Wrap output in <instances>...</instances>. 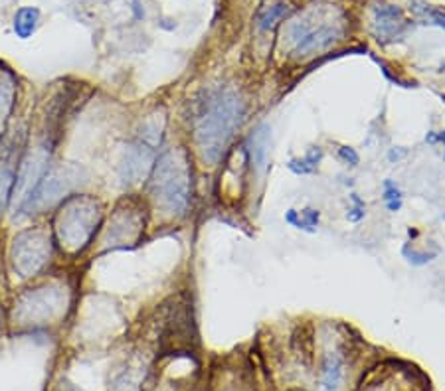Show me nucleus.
<instances>
[{"label": "nucleus", "mask_w": 445, "mask_h": 391, "mask_svg": "<svg viewBox=\"0 0 445 391\" xmlns=\"http://www.w3.org/2000/svg\"><path fill=\"white\" fill-rule=\"evenodd\" d=\"M52 257V235L42 227H30L12 239L10 263L20 279L38 275Z\"/></svg>", "instance_id": "obj_7"}, {"label": "nucleus", "mask_w": 445, "mask_h": 391, "mask_svg": "<svg viewBox=\"0 0 445 391\" xmlns=\"http://www.w3.org/2000/svg\"><path fill=\"white\" fill-rule=\"evenodd\" d=\"M246 119V101L232 88L208 91L194 117V143L202 160L214 167Z\"/></svg>", "instance_id": "obj_1"}, {"label": "nucleus", "mask_w": 445, "mask_h": 391, "mask_svg": "<svg viewBox=\"0 0 445 391\" xmlns=\"http://www.w3.org/2000/svg\"><path fill=\"white\" fill-rule=\"evenodd\" d=\"M267 137H269V127H267V125H261V127L257 128L256 133L249 137V143H251L249 152H251V158H254V162H256L257 168L266 167Z\"/></svg>", "instance_id": "obj_17"}, {"label": "nucleus", "mask_w": 445, "mask_h": 391, "mask_svg": "<svg viewBox=\"0 0 445 391\" xmlns=\"http://www.w3.org/2000/svg\"><path fill=\"white\" fill-rule=\"evenodd\" d=\"M408 235H410V237H417V231H415V229H408Z\"/></svg>", "instance_id": "obj_25"}, {"label": "nucleus", "mask_w": 445, "mask_h": 391, "mask_svg": "<svg viewBox=\"0 0 445 391\" xmlns=\"http://www.w3.org/2000/svg\"><path fill=\"white\" fill-rule=\"evenodd\" d=\"M16 97V83L8 71H0V133L10 115V109Z\"/></svg>", "instance_id": "obj_15"}, {"label": "nucleus", "mask_w": 445, "mask_h": 391, "mask_svg": "<svg viewBox=\"0 0 445 391\" xmlns=\"http://www.w3.org/2000/svg\"><path fill=\"white\" fill-rule=\"evenodd\" d=\"M405 155H408L405 150H390V152H388V158H390V160L394 162V160H400V158H404Z\"/></svg>", "instance_id": "obj_23"}, {"label": "nucleus", "mask_w": 445, "mask_h": 391, "mask_svg": "<svg viewBox=\"0 0 445 391\" xmlns=\"http://www.w3.org/2000/svg\"><path fill=\"white\" fill-rule=\"evenodd\" d=\"M287 225L295 227V229H301L305 234H315L316 227H319V222H321V212L315 210V207H305V210H287L285 215H283Z\"/></svg>", "instance_id": "obj_13"}, {"label": "nucleus", "mask_w": 445, "mask_h": 391, "mask_svg": "<svg viewBox=\"0 0 445 391\" xmlns=\"http://www.w3.org/2000/svg\"><path fill=\"white\" fill-rule=\"evenodd\" d=\"M343 373H345V362L343 356L338 352H328L323 362V373H321V383L323 391H336L343 382Z\"/></svg>", "instance_id": "obj_12"}, {"label": "nucleus", "mask_w": 445, "mask_h": 391, "mask_svg": "<svg viewBox=\"0 0 445 391\" xmlns=\"http://www.w3.org/2000/svg\"><path fill=\"white\" fill-rule=\"evenodd\" d=\"M338 158H340L345 164H348V167H358V164H360V155L356 152V148L346 147V145L338 148Z\"/></svg>", "instance_id": "obj_22"}, {"label": "nucleus", "mask_w": 445, "mask_h": 391, "mask_svg": "<svg viewBox=\"0 0 445 391\" xmlns=\"http://www.w3.org/2000/svg\"><path fill=\"white\" fill-rule=\"evenodd\" d=\"M287 14V6L283 4H275V6H269V10L261 12L259 18H257V26L261 30L273 28L277 24V20H281Z\"/></svg>", "instance_id": "obj_19"}, {"label": "nucleus", "mask_w": 445, "mask_h": 391, "mask_svg": "<svg viewBox=\"0 0 445 391\" xmlns=\"http://www.w3.org/2000/svg\"><path fill=\"white\" fill-rule=\"evenodd\" d=\"M69 304V291L64 284H46L20 296L14 304V323L40 326L58 320Z\"/></svg>", "instance_id": "obj_5"}, {"label": "nucleus", "mask_w": 445, "mask_h": 391, "mask_svg": "<svg viewBox=\"0 0 445 391\" xmlns=\"http://www.w3.org/2000/svg\"><path fill=\"white\" fill-rule=\"evenodd\" d=\"M444 160H445V152H444Z\"/></svg>", "instance_id": "obj_26"}, {"label": "nucleus", "mask_w": 445, "mask_h": 391, "mask_svg": "<svg viewBox=\"0 0 445 391\" xmlns=\"http://www.w3.org/2000/svg\"><path fill=\"white\" fill-rule=\"evenodd\" d=\"M160 131L162 127L155 121L147 123L135 138V143H131L127 147L123 160L119 164V178L125 186H135L153 172L155 160H157V147L160 145V137H162Z\"/></svg>", "instance_id": "obj_6"}, {"label": "nucleus", "mask_w": 445, "mask_h": 391, "mask_svg": "<svg viewBox=\"0 0 445 391\" xmlns=\"http://www.w3.org/2000/svg\"><path fill=\"white\" fill-rule=\"evenodd\" d=\"M437 143H444V147H445V131L437 133Z\"/></svg>", "instance_id": "obj_24"}, {"label": "nucleus", "mask_w": 445, "mask_h": 391, "mask_svg": "<svg viewBox=\"0 0 445 391\" xmlns=\"http://www.w3.org/2000/svg\"><path fill=\"white\" fill-rule=\"evenodd\" d=\"M382 200H384L388 212L398 214L402 210V205H404V192L400 190V186L396 184L394 180L388 178V180H384V184H382Z\"/></svg>", "instance_id": "obj_18"}, {"label": "nucleus", "mask_w": 445, "mask_h": 391, "mask_svg": "<svg viewBox=\"0 0 445 391\" xmlns=\"http://www.w3.org/2000/svg\"><path fill=\"white\" fill-rule=\"evenodd\" d=\"M150 194L165 214L182 215L186 212L192 198V178L182 150H168L155 160Z\"/></svg>", "instance_id": "obj_2"}, {"label": "nucleus", "mask_w": 445, "mask_h": 391, "mask_svg": "<svg viewBox=\"0 0 445 391\" xmlns=\"http://www.w3.org/2000/svg\"><path fill=\"white\" fill-rule=\"evenodd\" d=\"M49 162V148L46 145L28 148V152L22 157L16 170V180H14V190H12V200L10 204L14 205V212H20L24 204L30 200L32 192L36 190L40 180L48 172Z\"/></svg>", "instance_id": "obj_9"}, {"label": "nucleus", "mask_w": 445, "mask_h": 391, "mask_svg": "<svg viewBox=\"0 0 445 391\" xmlns=\"http://www.w3.org/2000/svg\"><path fill=\"white\" fill-rule=\"evenodd\" d=\"M323 157H325L323 148L311 147L305 157L291 158V160L287 162V168H289L293 174H297V176H309V174H315L316 170H319V164H321Z\"/></svg>", "instance_id": "obj_14"}, {"label": "nucleus", "mask_w": 445, "mask_h": 391, "mask_svg": "<svg viewBox=\"0 0 445 391\" xmlns=\"http://www.w3.org/2000/svg\"><path fill=\"white\" fill-rule=\"evenodd\" d=\"M79 182H81V168L79 167L66 164V167L48 170L40 180L36 190L32 192L28 202L20 210V214H40V212L54 207L56 204H61L79 186Z\"/></svg>", "instance_id": "obj_8"}, {"label": "nucleus", "mask_w": 445, "mask_h": 391, "mask_svg": "<svg viewBox=\"0 0 445 391\" xmlns=\"http://www.w3.org/2000/svg\"><path fill=\"white\" fill-rule=\"evenodd\" d=\"M408 28L402 10L392 4H378L374 6V32L380 42H392L400 38Z\"/></svg>", "instance_id": "obj_10"}, {"label": "nucleus", "mask_w": 445, "mask_h": 391, "mask_svg": "<svg viewBox=\"0 0 445 391\" xmlns=\"http://www.w3.org/2000/svg\"><path fill=\"white\" fill-rule=\"evenodd\" d=\"M103 210L91 196H69L59 204L54 217L56 239L69 253H78L89 241L101 225Z\"/></svg>", "instance_id": "obj_3"}, {"label": "nucleus", "mask_w": 445, "mask_h": 391, "mask_svg": "<svg viewBox=\"0 0 445 391\" xmlns=\"http://www.w3.org/2000/svg\"><path fill=\"white\" fill-rule=\"evenodd\" d=\"M40 12L36 8H20L14 16V32L20 38H30L38 28Z\"/></svg>", "instance_id": "obj_16"}, {"label": "nucleus", "mask_w": 445, "mask_h": 391, "mask_svg": "<svg viewBox=\"0 0 445 391\" xmlns=\"http://www.w3.org/2000/svg\"><path fill=\"white\" fill-rule=\"evenodd\" d=\"M343 36V20L335 8H315L289 24L287 38L297 56H309L333 46Z\"/></svg>", "instance_id": "obj_4"}, {"label": "nucleus", "mask_w": 445, "mask_h": 391, "mask_svg": "<svg viewBox=\"0 0 445 391\" xmlns=\"http://www.w3.org/2000/svg\"><path fill=\"white\" fill-rule=\"evenodd\" d=\"M348 198H350V205L346 210V219L350 224H360L366 217V202L356 192H350Z\"/></svg>", "instance_id": "obj_20"}, {"label": "nucleus", "mask_w": 445, "mask_h": 391, "mask_svg": "<svg viewBox=\"0 0 445 391\" xmlns=\"http://www.w3.org/2000/svg\"><path fill=\"white\" fill-rule=\"evenodd\" d=\"M402 257H404L410 265L422 267V265H427L429 261H434L435 257H437V253H424V251H417L414 247H410V243H405L404 247H402Z\"/></svg>", "instance_id": "obj_21"}, {"label": "nucleus", "mask_w": 445, "mask_h": 391, "mask_svg": "<svg viewBox=\"0 0 445 391\" xmlns=\"http://www.w3.org/2000/svg\"><path fill=\"white\" fill-rule=\"evenodd\" d=\"M14 145L10 147L8 143L2 145L0 150V214L6 210V205L12 200V190H14V180H16V167L12 158Z\"/></svg>", "instance_id": "obj_11"}]
</instances>
